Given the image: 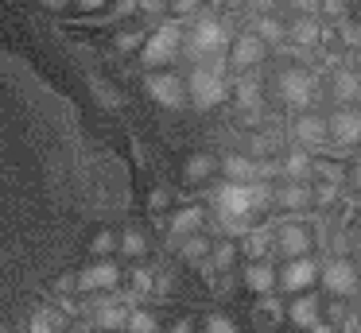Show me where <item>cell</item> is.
Here are the masks:
<instances>
[{
  "instance_id": "ac0fdd59",
  "label": "cell",
  "mask_w": 361,
  "mask_h": 333,
  "mask_svg": "<svg viewBox=\"0 0 361 333\" xmlns=\"http://www.w3.org/2000/svg\"><path fill=\"white\" fill-rule=\"evenodd\" d=\"M334 97L342 101V105H350V101L361 97V74L353 66H338L334 70Z\"/></svg>"
},
{
  "instance_id": "74e56055",
  "label": "cell",
  "mask_w": 361,
  "mask_h": 333,
  "mask_svg": "<svg viewBox=\"0 0 361 333\" xmlns=\"http://www.w3.org/2000/svg\"><path fill=\"white\" fill-rule=\"evenodd\" d=\"M245 4H249L252 12H257V15H268V12H272V8H276V0H245Z\"/></svg>"
},
{
  "instance_id": "1f68e13d",
  "label": "cell",
  "mask_w": 361,
  "mask_h": 333,
  "mask_svg": "<svg viewBox=\"0 0 361 333\" xmlns=\"http://www.w3.org/2000/svg\"><path fill=\"white\" fill-rule=\"evenodd\" d=\"M319 12L338 20V23H345V0H319Z\"/></svg>"
},
{
  "instance_id": "e575fe53",
  "label": "cell",
  "mask_w": 361,
  "mask_h": 333,
  "mask_svg": "<svg viewBox=\"0 0 361 333\" xmlns=\"http://www.w3.org/2000/svg\"><path fill=\"white\" fill-rule=\"evenodd\" d=\"M167 4H171V12L183 20V15H195L198 8H202V0H167Z\"/></svg>"
},
{
  "instance_id": "2e32d148",
  "label": "cell",
  "mask_w": 361,
  "mask_h": 333,
  "mask_svg": "<svg viewBox=\"0 0 361 333\" xmlns=\"http://www.w3.org/2000/svg\"><path fill=\"white\" fill-rule=\"evenodd\" d=\"M202 221H206L202 209H198V206H187V209H179V213L167 221V237H171V240L195 237V232H202Z\"/></svg>"
},
{
  "instance_id": "9c48e42d",
  "label": "cell",
  "mask_w": 361,
  "mask_h": 333,
  "mask_svg": "<svg viewBox=\"0 0 361 333\" xmlns=\"http://www.w3.org/2000/svg\"><path fill=\"white\" fill-rule=\"evenodd\" d=\"M264 54H268V46L260 43L252 31H241L237 39H229L226 62H229L233 70H252V66H260V62H264Z\"/></svg>"
},
{
  "instance_id": "4316f807",
  "label": "cell",
  "mask_w": 361,
  "mask_h": 333,
  "mask_svg": "<svg viewBox=\"0 0 361 333\" xmlns=\"http://www.w3.org/2000/svg\"><path fill=\"white\" fill-rule=\"evenodd\" d=\"M252 35L260 39V43H283V39H288V27H283L280 20H272V15H260L257 20V31H252Z\"/></svg>"
},
{
  "instance_id": "d6986e66",
  "label": "cell",
  "mask_w": 361,
  "mask_h": 333,
  "mask_svg": "<svg viewBox=\"0 0 361 333\" xmlns=\"http://www.w3.org/2000/svg\"><path fill=\"white\" fill-rule=\"evenodd\" d=\"M128 302H117V306H97L94 314H90V325L94 329H102V333H109V329H121L125 325V318H128Z\"/></svg>"
},
{
  "instance_id": "3957f363",
  "label": "cell",
  "mask_w": 361,
  "mask_h": 333,
  "mask_svg": "<svg viewBox=\"0 0 361 333\" xmlns=\"http://www.w3.org/2000/svg\"><path fill=\"white\" fill-rule=\"evenodd\" d=\"M183 35H187V31H183V20H167V23H159V27L152 31L148 39H144L140 58L148 62V66H164V62L179 58Z\"/></svg>"
},
{
  "instance_id": "7bdbcfd3",
  "label": "cell",
  "mask_w": 361,
  "mask_h": 333,
  "mask_svg": "<svg viewBox=\"0 0 361 333\" xmlns=\"http://www.w3.org/2000/svg\"><path fill=\"white\" fill-rule=\"evenodd\" d=\"M353 186H357V190H361V159L353 163Z\"/></svg>"
},
{
  "instance_id": "ee69618b",
  "label": "cell",
  "mask_w": 361,
  "mask_h": 333,
  "mask_svg": "<svg viewBox=\"0 0 361 333\" xmlns=\"http://www.w3.org/2000/svg\"><path fill=\"white\" fill-rule=\"evenodd\" d=\"M78 4H82V8H102L105 0H78Z\"/></svg>"
},
{
  "instance_id": "5bb4252c",
  "label": "cell",
  "mask_w": 361,
  "mask_h": 333,
  "mask_svg": "<svg viewBox=\"0 0 361 333\" xmlns=\"http://www.w3.org/2000/svg\"><path fill=\"white\" fill-rule=\"evenodd\" d=\"M272 206L280 209H307L311 206V186L307 182H283V186H272Z\"/></svg>"
},
{
  "instance_id": "ab89813d",
  "label": "cell",
  "mask_w": 361,
  "mask_h": 333,
  "mask_svg": "<svg viewBox=\"0 0 361 333\" xmlns=\"http://www.w3.org/2000/svg\"><path fill=\"white\" fill-rule=\"evenodd\" d=\"M167 201H171V194H167V190H156V194H152V209H156V213L167 206Z\"/></svg>"
},
{
  "instance_id": "836d02e7",
  "label": "cell",
  "mask_w": 361,
  "mask_h": 333,
  "mask_svg": "<svg viewBox=\"0 0 361 333\" xmlns=\"http://www.w3.org/2000/svg\"><path fill=\"white\" fill-rule=\"evenodd\" d=\"M260 314H264V318H272V322H280V318H283L280 299H276V294H264V299H260Z\"/></svg>"
},
{
  "instance_id": "d4e9b609",
  "label": "cell",
  "mask_w": 361,
  "mask_h": 333,
  "mask_svg": "<svg viewBox=\"0 0 361 333\" xmlns=\"http://www.w3.org/2000/svg\"><path fill=\"white\" fill-rule=\"evenodd\" d=\"M288 39L295 46H314V43H319V27H314L311 15H299V20L288 27Z\"/></svg>"
},
{
  "instance_id": "277c9868",
  "label": "cell",
  "mask_w": 361,
  "mask_h": 333,
  "mask_svg": "<svg viewBox=\"0 0 361 333\" xmlns=\"http://www.w3.org/2000/svg\"><path fill=\"white\" fill-rule=\"evenodd\" d=\"M276 93H280L283 105L307 108V105H311V97H314V74H311V70H303V66L283 70V74L276 77Z\"/></svg>"
},
{
  "instance_id": "d590c367",
  "label": "cell",
  "mask_w": 361,
  "mask_h": 333,
  "mask_svg": "<svg viewBox=\"0 0 361 333\" xmlns=\"http://www.w3.org/2000/svg\"><path fill=\"white\" fill-rule=\"evenodd\" d=\"M338 333H361V314L357 310H345V318L338 322Z\"/></svg>"
},
{
  "instance_id": "cb8c5ba5",
  "label": "cell",
  "mask_w": 361,
  "mask_h": 333,
  "mask_svg": "<svg viewBox=\"0 0 361 333\" xmlns=\"http://www.w3.org/2000/svg\"><path fill=\"white\" fill-rule=\"evenodd\" d=\"M218 170V163H214V155H190L187 167H183V178L187 182H206V178Z\"/></svg>"
},
{
  "instance_id": "7402d4cb",
  "label": "cell",
  "mask_w": 361,
  "mask_h": 333,
  "mask_svg": "<svg viewBox=\"0 0 361 333\" xmlns=\"http://www.w3.org/2000/svg\"><path fill=\"white\" fill-rule=\"evenodd\" d=\"M280 175L288 178V182H307V175H311V155L291 151L288 159L280 163Z\"/></svg>"
},
{
  "instance_id": "b9f144b4",
  "label": "cell",
  "mask_w": 361,
  "mask_h": 333,
  "mask_svg": "<svg viewBox=\"0 0 361 333\" xmlns=\"http://www.w3.org/2000/svg\"><path fill=\"white\" fill-rule=\"evenodd\" d=\"M43 8H47V12H63L66 4H71V0H39Z\"/></svg>"
},
{
  "instance_id": "ffe728a7",
  "label": "cell",
  "mask_w": 361,
  "mask_h": 333,
  "mask_svg": "<svg viewBox=\"0 0 361 333\" xmlns=\"http://www.w3.org/2000/svg\"><path fill=\"white\" fill-rule=\"evenodd\" d=\"M210 240L202 237V232H195V237H183V240H175V252H179V260H187V263H202L206 256H210Z\"/></svg>"
},
{
  "instance_id": "52a82bcc",
  "label": "cell",
  "mask_w": 361,
  "mask_h": 333,
  "mask_svg": "<svg viewBox=\"0 0 361 333\" xmlns=\"http://www.w3.org/2000/svg\"><path fill=\"white\" fill-rule=\"evenodd\" d=\"M117 283H121V268L113 260H97V263H90L86 271H78V275H74V287H78V291H86V294L117 291Z\"/></svg>"
},
{
  "instance_id": "4fadbf2b",
  "label": "cell",
  "mask_w": 361,
  "mask_h": 333,
  "mask_svg": "<svg viewBox=\"0 0 361 333\" xmlns=\"http://www.w3.org/2000/svg\"><path fill=\"white\" fill-rule=\"evenodd\" d=\"M291 136H295L303 147H326L330 144V139H326V120H322V116H314V113L299 116L295 128H291Z\"/></svg>"
},
{
  "instance_id": "ba28073f",
  "label": "cell",
  "mask_w": 361,
  "mask_h": 333,
  "mask_svg": "<svg viewBox=\"0 0 361 333\" xmlns=\"http://www.w3.org/2000/svg\"><path fill=\"white\" fill-rule=\"evenodd\" d=\"M319 279H322V287H326L330 294H338V299H345V294H353L357 291V268H353L350 260H326L319 268Z\"/></svg>"
},
{
  "instance_id": "4dcf8cb0",
  "label": "cell",
  "mask_w": 361,
  "mask_h": 333,
  "mask_svg": "<svg viewBox=\"0 0 361 333\" xmlns=\"http://www.w3.org/2000/svg\"><path fill=\"white\" fill-rule=\"evenodd\" d=\"M94 97L102 101L105 108H121V93L113 89V85H102V82H94Z\"/></svg>"
},
{
  "instance_id": "484cf974",
  "label": "cell",
  "mask_w": 361,
  "mask_h": 333,
  "mask_svg": "<svg viewBox=\"0 0 361 333\" xmlns=\"http://www.w3.org/2000/svg\"><path fill=\"white\" fill-rule=\"evenodd\" d=\"M268 248H272V229H249L245 232V252H249V260H264Z\"/></svg>"
},
{
  "instance_id": "bcb514c9",
  "label": "cell",
  "mask_w": 361,
  "mask_h": 333,
  "mask_svg": "<svg viewBox=\"0 0 361 333\" xmlns=\"http://www.w3.org/2000/svg\"><path fill=\"white\" fill-rule=\"evenodd\" d=\"M0 333H8V329H4V325H0Z\"/></svg>"
},
{
  "instance_id": "7c38bea8",
  "label": "cell",
  "mask_w": 361,
  "mask_h": 333,
  "mask_svg": "<svg viewBox=\"0 0 361 333\" xmlns=\"http://www.w3.org/2000/svg\"><path fill=\"white\" fill-rule=\"evenodd\" d=\"M245 287H249L257 299H264V294H276V268L268 260H252L249 268H245Z\"/></svg>"
},
{
  "instance_id": "f35d334b",
  "label": "cell",
  "mask_w": 361,
  "mask_h": 333,
  "mask_svg": "<svg viewBox=\"0 0 361 333\" xmlns=\"http://www.w3.org/2000/svg\"><path fill=\"white\" fill-rule=\"evenodd\" d=\"M307 333H338V325H334V322H326V318H319V322H314Z\"/></svg>"
},
{
  "instance_id": "e0dca14e",
  "label": "cell",
  "mask_w": 361,
  "mask_h": 333,
  "mask_svg": "<svg viewBox=\"0 0 361 333\" xmlns=\"http://www.w3.org/2000/svg\"><path fill=\"white\" fill-rule=\"evenodd\" d=\"M221 170H226V182H237V186L257 182V159L252 155H226Z\"/></svg>"
},
{
  "instance_id": "30bf717a",
  "label": "cell",
  "mask_w": 361,
  "mask_h": 333,
  "mask_svg": "<svg viewBox=\"0 0 361 333\" xmlns=\"http://www.w3.org/2000/svg\"><path fill=\"white\" fill-rule=\"evenodd\" d=\"M326 139L338 147H353L361 144V108H338L326 120Z\"/></svg>"
},
{
  "instance_id": "60d3db41",
  "label": "cell",
  "mask_w": 361,
  "mask_h": 333,
  "mask_svg": "<svg viewBox=\"0 0 361 333\" xmlns=\"http://www.w3.org/2000/svg\"><path fill=\"white\" fill-rule=\"evenodd\" d=\"M171 333H195V325H190V318H179V322L171 325Z\"/></svg>"
},
{
  "instance_id": "44dd1931",
  "label": "cell",
  "mask_w": 361,
  "mask_h": 333,
  "mask_svg": "<svg viewBox=\"0 0 361 333\" xmlns=\"http://www.w3.org/2000/svg\"><path fill=\"white\" fill-rule=\"evenodd\" d=\"M237 105H241V113H260V82L252 74L237 77Z\"/></svg>"
},
{
  "instance_id": "f546056e",
  "label": "cell",
  "mask_w": 361,
  "mask_h": 333,
  "mask_svg": "<svg viewBox=\"0 0 361 333\" xmlns=\"http://www.w3.org/2000/svg\"><path fill=\"white\" fill-rule=\"evenodd\" d=\"M113 248H117V237H113L109 229H102L94 240H90V252H94V256H109Z\"/></svg>"
},
{
  "instance_id": "5b68a950",
  "label": "cell",
  "mask_w": 361,
  "mask_h": 333,
  "mask_svg": "<svg viewBox=\"0 0 361 333\" xmlns=\"http://www.w3.org/2000/svg\"><path fill=\"white\" fill-rule=\"evenodd\" d=\"M144 85H148V93H152V97H156L164 108H183V105H187V82H183V74L156 70V74L144 77Z\"/></svg>"
},
{
  "instance_id": "83f0119b",
  "label": "cell",
  "mask_w": 361,
  "mask_h": 333,
  "mask_svg": "<svg viewBox=\"0 0 361 333\" xmlns=\"http://www.w3.org/2000/svg\"><path fill=\"white\" fill-rule=\"evenodd\" d=\"M117 248L125 256H136V260H140V256L148 252V237H144L140 229H125V232H121V240H117Z\"/></svg>"
},
{
  "instance_id": "f6af8a7d",
  "label": "cell",
  "mask_w": 361,
  "mask_h": 333,
  "mask_svg": "<svg viewBox=\"0 0 361 333\" xmlns=\"http://www.w3.org/2000/svg\"><path fill=\"white\" fill-rule=\"evenodd\" d=\"M353 252H357V260H361V229H357V237H353Z\"/></svg>"
},
{
  "instance_id": "8fae6325",
  "label": "cell",
  "mask_w": 361,
  "mask_h": 333,
  "mask_svg": "<svg viewBox=\"0 0 361 333\" xmlns=\"http://www.w3.org/2000/svg\"><path fill=\"white\" fill-rule=\"evenodd\" d=\"M314 279H319V263H314V260H307V256H303V260H288V263H283V271L276 275V283H280L283 291L303 294L307 287L314 283Z\"/></svg>"
},
{
  "instance_id": "d6a6232c",
  "label": "cell",
  "mask_w": 361,
  "mask_h": 333,
  "mask_svg": "<svg viewBox=\"0 0 361 333\" xmlns=\"http://www.w3.org/2000/svg\"><path fill=\"white\" fill-rule=\"evenodd\" d=\"M136 46H144V31H121L117 35V51H136Z\"/></svg>"
},
{
  "instance_id": "603a6c76",
  "label": "cell",
  "mask_w": 361,
  "mask_h": 333,
  "mask_svg": "<svg viewBox=\"0 0 361 333\" xmlns=\"http://www.w3.org/2000/svg\"><path fill=\"white\" fill-rule=\"evenodd\" d=\"M125 333H159V318L152 314V310L133 306L128 318H125Z\"/></svg>"
},
{
  "instance_id": "8992f818",
  "label": "cell",
  "mask_w": 361,
  "mask_h": 333,
  "mask_svg": "<svg viewBox=\"0 0 361 333\" xmlns=\"http://www.w3.org/2000/svg\"><path fill=\"white\" fill-rule=\"evenodd\" d=\"M272 248L283 256V260H303L307 248H311V232H307L299 221L272 225Z\"/></svg>"
},
{
  "instance_id": "6da1fadb",
  "label": "cell",
  "mask_w": 361,
  "mask_h": 333,
  "mask_svg": "<svg viewBox=\"0 0 361 333\" xmlns=\"http://www.w3.org/2000/svg\"><path fill=\"white\" fill-rule=\"evenodd\" d=\"M272 206V186L268 182H249V186H237V182H221L214 190V213L218 217H237V221H252V213Z\"/></svg>"
},
{
  "instance_id": "8d00e7d4",
  "label": "cell",
  "mask_w": 361,
  "mask_h": 333,
  "mask_svg": "<svg viewBox=\"0 0 361 333\" xmlns=\"http://www.w3.org/2000/svg\"><path fill=\"white\" fill-rule=\"evenodd\" d=\"M136 8H140L144 15H164L167 12V0H136Z\"/></svg>"
},
{
  "instance_id": "7a4b0ae2",
  "label": "cell",
  "mask_w": 361,
  "mask_h": 333,
  "mask_svg": "<svg viewBox=\"0 0 361 333\" xmlns=\"http://www.w3.org/2000/svg\"><path fill=\"white\" fill-rule=\"evenodd\" d=\"M187 101H195V108H214L226 101L229 85H226V58H210L187 70Z\"/></svg>"
},
{
  "instance_id": "f1b7e54d",
  "label": "cell",
  "mask_w": 361,
  "mask_h": 333,
  "mask_svg": "<svg viewBox=\"0 0 361 333\" xmlns=\"http://www.w3.org/2000/svg\"><path fill=\"white\" fill-rule=\"evenodd\" d=\"M202 333H241V329H237V322L229 314H210L202 322Z\"/></svg>"
},
{
  "instance_id": "9a60e30c",
  "label": "cell",
  "mask_w": 361,
  "mask_h": 333,
  "mask_svg": "<svg viewBox=\"0 0 361 333\" xmlns=\"http://www.w3.org/2000/svg\"><path fill=\"white\" fill-rule=\"evenodd\" d=\"M288 318L299 325V329H311V325L322 318L319 294H295V299H291V306H288Z\"/></svg>"
}]
</instances>
